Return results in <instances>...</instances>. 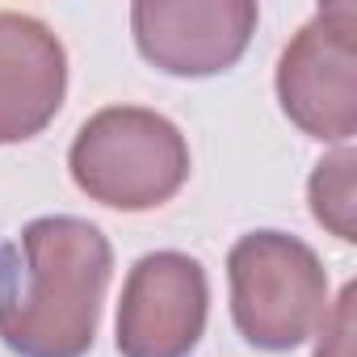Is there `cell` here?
Here are the masks:
<instances>
[{
	"label": "cell",
	"instance_id": "1",
	"mask_svg": "<svg viewBox=\"0 0 357 357\" xmlns=\"http://www.w3.org/2000/svg\"><path fill=\"white\" fill-rule=\"evenodd\" d=\"M114 273L105 231L76 215H43L0 244V340L17 357H84L97 340Z\"/></svg>",
	"mask_w": 357,
	"mask_h": 357
},
{
	"label": "cell",
	"instance_id": "2",
	"mask_svg": "<svg viewBox=\"0 0 357 357\" xmlns=\"http://www.w3.org/2000/svg\"><path fill=\"white\" fill-rule=\"evenodd\" d=\"M68 172L84 198L139 215L185 190L190 143L172 118L147 105H105L76 130Z\"/></svg>",
	"mask_w": 357,
	"mask_h": 357
},
{
	"label": "cell",
	"instance_id": "3",
	"mask_svg": "<svg viewBox=\"0 0 357 357\" xmlns=\"http://www.w3.org/2000/svg\"><path fill=\"white\" fill-rule=\"evenodd\" d=\"M236 332L265 353H290L311 340L328 315V269L319 252L286 231L261 227L227 252Z\"/></svg>",
	"mask_w": 357,
	"mask_h": 357
},
{
	"label": "cell",
	"instance_id": "4",
	"mask_svg": "<svg viewBox=\"0 0 357 357\" xmlns=\"http://www.w3.org/2000/svg\"><path fill=\"white\" fill-rule=\"evenodd\" d=\"M282 114L319 143L349 147L357 135V5L332 0L286 43L278 59Z\"/></svg>",
	"mask_w": 357,
	"mask_h": 357
},
{
	"label": "cell",
	"instance_id": "5",
	"mask_svg": "<svg viewBox=\"0 0 357 357\" xmlns=\"http://www.w3.org/2000/svg\"><path fill=\"white\" fill-rule=\"evenodd\" d=\"M211 282L198 257L160 248L130 265L118 298L122 357H190L206 332Z\"/></svg>",
	"mask_w": 357,
	"mask_h": 357
},
{
	"label": "cell",
	"instance_id": "6",
	"mask_svg": "<svg viewBox=\"0 0 357 357\" xmlns=\"http://www.w3.org/2000/svg\"><path fill=\"white\" fill-rule=\"evenodd\" d=\"M252 0H135L130 34L139 55L181 80H202L236 68L257 34Z\"/></svg>",
	"mask_w": 357,
	"mask_h": 357
},
{
	"label": "cell",
	"instance_id": "7",
	"mask_svg": "<svg viewBox=\"0 0 357 357\" xmlns=\"http://www.w3.org/2000/svg\"><path fill=\"white\" fill-rule=\"evenodd\" d=\"M68 97V51L59 34L17 9H0V147L43 135Z\"/></svg>",
	"mask_w": 357,
	"mask_h": 357
},
{
	"label": "cell",
	"instance_id": "8",
	"mask_svg": "<svg viewBox=\"0 0 357 357\" xmlns=\"http://www.w3.org/2000/svg\"><path fill=\"white\" fill-rule=\"evenodd\" d=\"M353 176H357L353 147H336L311 168V181H307V202H311L315 223L340 244L357 240V181Z\"/></svg>",
	"mask_w": 357,
	"mask_h": 357
},
{
	"label": "cell",
	"instance_id": "9",
	"mask_svg": "<svg viewBox=\"0 0 357 357\" xmlns=\"http://www.w3.org/2000/svg\"><path fill=\"white\" fill-rule=\"evenodd\" d=\"M353 336H357V290L349 282L319 324L315 357H353Z\"/></svg>",
	"mask_w": 357,
	"mask_h": 357
}]
</instances>
